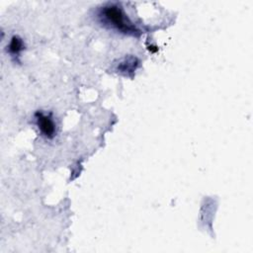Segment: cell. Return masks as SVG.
Masks as SVG:
<instances>
[{
    "instance_id": "3",
    "label": "cell",
    "mask_w": 253,
    "mask_h": 253,
    "mask_svg": "<svg viewBox=\"0 0 253 253\" xmlns=\"http://www.w3.org/2000/svg\"><path fill=\"white\" fill-rule=\"evenodd\" d=\"M24 48H25V44H24L23 40L18 36L12 37V39L9 42V45H8V50H9L10 54L14 57H16V56L18 57Z\"/></svg>"
},
{
    "instance_id": "1",
    "label": "cell",
    "mask_w": 253,
    "mask_h": 253,
    "mask_svg": "<svg viewBox=\"0 0 253 253\" xmlns=\"http://www.w3.org/2000/svg\"><path fill=\"white\" fill-rule=\"evenodd\" d=\"M101 22L121 33L130 36H139L140 31L126 17L123 9L117 4H107L99 11Z\"/></svg>"
},
{
    "instance_id": "2",
    "label": "cell",
    "mask_w": 253,
    "mask_h": 253,
    "mask_svg": "<svg viewBox=\"0 0 253 253\" xmlns=\"http://www.w3.org/2000/svg\"><path fill=\"white\" fill-rule=\"evenodd\" d=\"M36 124L41 133L46 138H52L55 134V124L50 115H45L42 112L35 114Z\"/></svg>"
}]
</instances>
